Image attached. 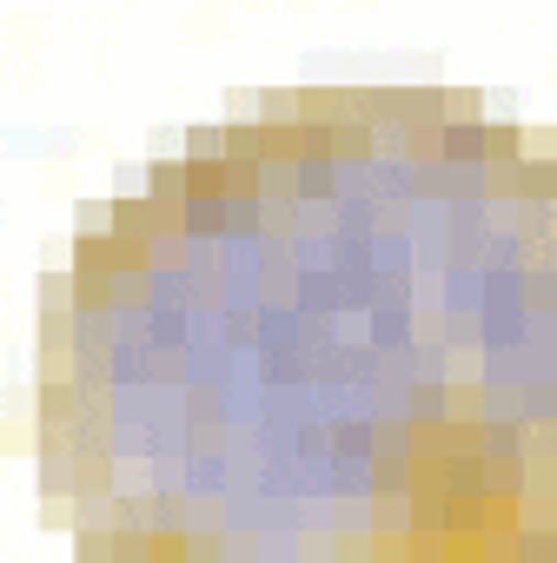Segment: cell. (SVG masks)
Wrapping results in <instances>:
<instances>
[{"mask_svg":"<svg viewBox=\"0 0 557 563\" xmlns=\"http://www.w3.org/2000/svg\"><path fill=\"white\" fill-rule=\"evenodd\" d=\"M186 159H226V133L219 126H193L186 133Z\"/></svg>","mask_w":557,"mask_h":563,"instance_id":"cell-4","label":"cell"},{"mask_svg":"<svg viewBox=\"0 0 557 563\" xmlns=\"http://www.w3.org/2000/svg\"><path fill=\"white\" fill-rule=\"evenodd\" d=\"M445 159L484 166V120H445Z\"/></svg>","mask_w":557,"mask_h":563,"instance_id":"cell-2","label":"cell"},{"mask_svg":"<svg viewBox=\"0 0 557 563\" xmlns=\"http://www.w3.org/2000/svg\"><path fill=\"white\" fill-rule=\"evenodd\" d=\"M146 199L179 225V206H186V159H153V166H146Z\"/></svg>","mask_w":557,"mask_h":563,"instance_id":"cell-1","label":"cell"},{"mask_svg":"<svg viewBox=\"0 0 557 563\" xmlns=\"http://www.w3.org/2000/svg\"><path fill=\"white\" fill-rule=\"evenodd\" d=\"M74 563H113V530H74Z\"/></svg>","mask_w":557,"mask_h":563,"instance_id":"cell-3","label":"cell"},{"mask_svg":"<svg viewBox=\"0 0 557 563\" xmlns=\"http://www.w3.org/2000/svg\"><path fill=\"white\" fill-rule=\"evenodd\" d=\"M550 239H557V199H550Z\"/></svg>","mask_w":557,"mask_h":563,"instance_id":"cell-5","label":"cell"},{"mask_svg":"<svg viewBox=\"0 0 557 563\" xmlns=\"http://www.w3.org/2000/svg\"><path fill=\"white\" fill-rule=\"evenodd\" d=\"M550 563H557V537H550Z\"/></svg>","mask_w":557,"mask_h":563,"instance_id":"cell-6","label":"cell"}]
</instances>
